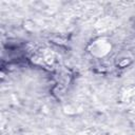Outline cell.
<instances>
[{"mask_svg": "<svg viewBox=\"0 0 135 135\" xmlns=\"http://www.w3.org/2000/svg\"><path fill=\"white\" fill-rule=\"evenodd\" d=\"M113 50L112 41L107 37H98L90 42L88 45V52L96 59H103Z\"/></svg>", "mask_w": 135, "mask_h": 135, "instance_id": "1", "label": "cell"}, {"mask_svg": "<svg viewBox=\"0 0 135 135\" xmlns=\"http://www.w3.org/2000/svg\"><path fill=\"white\" fill-rule=\"evenodd\" d=\"M132 61H133V59L130 56H120V57H117L116 65L119 68H127L128 65H130L132 63Z\"/></svg>", "mask_w": 135, "mask_h": 135, "instance_id": "2", "label": "cell"}]
</instances>
